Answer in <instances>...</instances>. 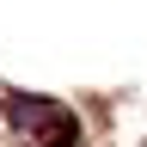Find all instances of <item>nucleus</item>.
Wrapping results in <instances>:
<instances>
[{"label":"nucleus","mask_w":147,"mask_h":147,"mask_svg":"<svg viewBox=\"0 0 147 147\" xmlns=\"http://www.w3.org/2000/svg\"><path fill=\"white\" fill-rule=\"evenodd\" d=\"M12 123L31 135V147H61L74 135V117H67L61 104H49V98H18L12 104Z\"/></svg>","instance_id":"nucleus-1"}]
</instances>
